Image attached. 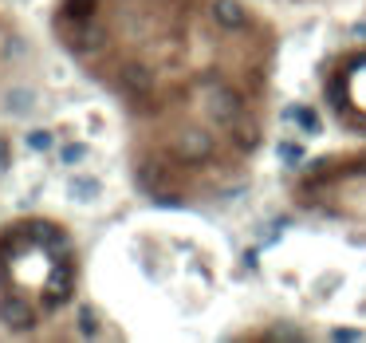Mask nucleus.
Here are the masks:
<instances>
[{
  "mask_svg": "<svg viewBox=\"0 0 366 343\" xmlns=\"http://www.w3.org/2000/svg\"><path fill=\"white\" fill-rule=\"evenodd\" d=\"M71 260L60 257L55 260V268H51V280H48V304H63L68 300V292H71Z\"/></svg>",
  "mask_w": 366,
  "mask_h": 343,
  "instance_id": "20e7f679",
  "label": "nucleus"
},
{
  "mask_svg": "<svg viewBox=\"0 0 366 343\" xmlns=\"http://www.w3.org/2000/svg\"><path fill=\"white\" fill-rule=\"evenodd\" d=\"M280 162L284 166H299L303 162V146L299 142H280Z\"/></svg>",
  "mask_w": 366,
  "mask_h": 343,
  "instance_id": "f8f14e48",
  "label": "nucleus"
},
{
  "mask_svg": "<svg viewBox=\"0 0 366 343\" xmlns=\"http://www.w3.org/2000/svg\"><path fill=\"white\" fill-rule=\"evenodd\" d=\"M71 198L75 201H95L99 198V181L95 178H71Z\"/></svg>",
  "mask_w": 366,
  "mask_h": 343,
  "instance_id": "1a4fd4ad",
  "label": "nucleus"
},
{
  "mask_svg": "<svg viewBox=\"0 0 366 343\" xmlns=\"http://www.w3.org/2000/svg\"><path fill=\"white\" fill-rule=\"evenodd\" d=\"M0 320H4L9 327H32L36 312L28 308L20 296H4V300H0Z\"/></svg>",
  "mask_w": 366,
  "mask_h": 343,
  "instance_id": "423d86ee",
  "label": "nucleus"
},
{
  "mask_svg": "<svg viewBox=\"0 0 366 343\" xmlns=\"http://www.w3.org/2000/svg\"><path fill=\"white\" fill-rule=\"evenodd\" d=\"M240 146H244V150H252V146H256V127H252V122H244V130H240Z\"/></svg>",
  "mask_w": 366,
  "mask_h": 343,
  "instance_id": "f3484780",
  "label": "nucleus"
},
{
  "mask_svg": "<svg viewBox=\"0 0 366 343\" xmlns=\"http://www.w3.org/2000/svg\"><path fill=\"white\" fill-rule=\"evenodd\" d=\"M205 111H209V119L221 122V127H232V122L244 115V107H240V95L229 91V87H213L209 91V103H205Z\"/></svg>",
  "mask_w": 366,
  "mask_h": 343,
  "instance_id": "f257e3e1",
  "label": "nucleus"
},
{
  "mask_svg": "<svg viewBox=\"0 0 366 343\" xmlns=\"http://www.w3.org/2000/svg\"><path fill=\"white\" fill-rule=\"evenodd\" d=\"M4 107H9L12 115H28V111H32V91H24V87H16V91H9V99H4Z\"/></svg>",
  "mask_w": 366,
  "mask_h": 343,
  "instance_id": "9d476101",
  "label": "nucleus"
},
{
  "mask_svg": "<svg viewBox=\"0 0 366 343\" xmlns=\"http://www.w3.org/2000/svg\"><path fill=\"white\" fill-rule=\"evenodd\" d=\"M79 332L87 335V339H95V335H99V316H95V308H79Z\"/></svg>",
  "mask_w": 366,
  "mask_h": 343,
  "instance_id": "9b49d317",
  "label": "nucleus"
},
{
  "mask_svg": "<svg viewBox=\"0 0 366 343\" xmlns=\"http://www.w3.org/2000/svg\"><path fill=\"white\" fill-rule=\"evenodd\" d=\"M170 150L181 162H201V158L213 154V134H205V130H181L170 142Z\"/></svg>",
  "mask_w": 366,
  "mask_h": 343,
  "instance_id": "f03ea898",
  "label": "nucleus"
},
{
  "mask_svg": "<svg viewBox=\"0 0 366 343\" xmlns=\"http://www.w3.org/2000/svg\"><path fill=\"white\" fill-rule=\"evenodd\" d=\"M28 146H32V150H51L55 138H51V130H32V134H28Z\"/></svg>",
  "mask_w": 366,
  "mask_h": 343,
  "instance_id": "ddd939ff",
  "label": "nucleus"
},
{
  "mask_svg": "<svg viewBox=\"0 0 366 343\" xmlns=\"http://www.w3.org/2000/svg\"><path fill=\"white\" fill-rule=\"evenodd\" d=\"M284 119L299 122L307 134H319V119H316V111H307V107H288V111H284Z\"/></svg>",
  "mask_w": 366,
  "mask_h": 343,
  "instance_id": "6e6552de",
  "label": "nucleus"
},
{
  "mask_svg": "<svg viewBox=\"0 0 366 343\" xmlns=\"http://www.w3.org/2000/svg\"><path fill=\"white\" fill-rule=\"evenodd\" d=\"M154 87V75L146 68H134V63H130V68H122L119 71V91H127L130 99H138V95H146Z\"/></svg>",
  "mask_w": 366,
  "mask_h": 343,
  "instance_id": "39448f33",
  "label": "nucleus"
},
{
  "mask_svg": "<svg viewBox=\"0 0 366 343\" xmlns=\"http://www.w3.org/2000/svg\"><path fill=\"white\" fill-rule=\"evenodd\" d=\"M68 12H71V16H79V20H83L87 12H91V0H68Z\"/></svg>",
  "mask_w": 366,
  "mask_h": 343,
  "instance_id": "dca6fc26",
  "label": "nucleus"
},
{
  "mask_svg": "<svg viewBox=\"0 0 366 343\" xmlns=\"http://www.w3.org/2000/svg\"><path fill=\"white\" fill-rule=\"evenodd\" d=\"M9 158H12V154H9V146L0 142V170H4V166H9Z\"/></svg>",
  "mask_w": 366,
  "mask_h": 343,
  "instance_id": "a211bd4d",
  "label": "nucleus"
},
{
  "mask_svg": "<svg viewBox=\"0 0 366 343\" xmlns=\"http://www.w3.org/2000/svg\"><path fill=\"white\" fill-rule=\"evenodd\" d=\"M331 339L350 343V339H362V332H358V327H335V332H331Z\"/></svg>",
  "mask_w": 366,
  "mask_h": 343,
  "instance_id": "2eb2a0df",
  "label": "nucleus"
},
{
  "mask_svg": "<svg viewBox=\"0 0 366 343\" xmlns=\"http://www.w3.org/2000/svg\"><path fill=\"white\" fill-rule=\"evenodd\" d=\"M209 16H213L221 28H229V32H232V28H244L248 24V12L240 9L237 0H217L213 9H209Z\"/></svg>",
  "mask_w": 366,
  "mask_h": 343,
  "instance_id": "0eeeda50",
  "label": "nucleus"
},
{
  "mask_svg": "<svg viewBox=\"0 0 366 343\" xmlns=\"http://www.w3.org/2000/svg\"><path fill=\"white\" fill-rule=\"evenodd\" d=\"M16 241H32V245H43V249H55L60 257H68V237H63L55 225H48V221L24 225V229L16 233Z\"/></svg>",
  "mask_w": 366,
  "mask_h": 343,
  "instance_id": "7ed1b4c3",
  "label": "nucleus"
},
{
  "mask_svg": "<svg viewBox=\"0 0 366 343\" xmlns=\"http://www.w3.org/2000/svg\"><path fill=\"white\" fill-rule=\"evenodd\" d=\"M60 158H63L68 166H75V162H83V158H87V146L71 142V146H63V150H60Z\"/></svg>",
  "mask_w": 366,
  "mask_h": 343,
  "instance_id": "4468645a",
  "label": "nucleus"
}]
</instances>
